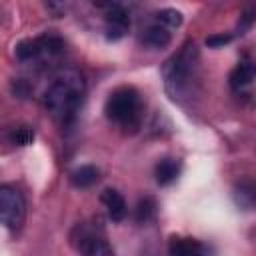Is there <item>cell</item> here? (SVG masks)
Here are the masks:
<instances>
[{"mask_svg":"<svg viewBox=\"0 0 256 256\" xmlns=\"http://www.w3.org/2000/svg\"><path fill=\"white\" fill-rule=\"evenodd\" d=\"M100 178V170L92 164H84L80 168H76L72 174H70V180L76 188H88L92 184H96Z\"/></svg>","mask_w":256,"mask_h":256,"instance_id":"4fadbf2b","label":"cell"},{"mask_svg":"<svg viewBox=\"0 0 256 256\" xmlns=\"http://www.w3.org/2000/svg\"><path fill=\"white\" fill-rule=\"evenodd\" d=\"M254 76H256V62H252L250 58H244L230 72V84L234 88H242V86H248L254 80Z\"/></svg>","mask_w":256,"mask_h":256,"instance_id":"30bf717a","label":"cell"},{"mask_svg":"<svg viewBox=\"0 0 256 256\" xmlns=\"http://www.w3.org/2000/svg\"><path fill=\"white\" fill-rule=\"evenodd\" d=\"M64 48V42L60 36L56 34H42L38 38H28V40H22L14 54L18 60L22 62H28V60H36L40 56H56L58 52H62Z\"/></svg>","mask_w":256,"mask_h":256,"instance_id":"277c9868","label":"cell"},{"mask_svg":"<svg viewBox=\"0 0 256 256\" xmlns=\"http://www.w3.org/2000/svg\"><path fill=\"white\" fill-rule=\"evenodd\" d=\"M156 214V204L152 198H142L138 202V208H136V220L138 222H148L152 220V216Z\"/></svg>","mask_w":256,"mask_h":256,"instance_id":"9a60e30c","label":"cell"},{"mask_svg":"<svg viewBox=\"0 0 256 256\" xmlns=\"http://www.w3.org/2000/svg\"><path fill=\"white\" fill-rule=\"evenodd\" d=\"M170 256H204V246L196 238L188 236H172L168 244Z\"/></svg>","mask_w":256,"mask_h":256,"instance_id":"ba28073f","label":"cell"},{"mask_svg":"<svg viewBox=\"0 0 256 256\" xmlns=\"http://www.w3.org/2000/svg\"><path fill=\"white\" fill-rule=\"evenodd\" d=\"M140 96L132 86H120L106 98L104 114L110 122L134 132L140 124Z\"/></svg>","mask_w":256,"mask_h":256,"instance_id":"7a4b0ae2","label":"cell"},{"mask_svg":"<svg viewBox=\"0 0 256 256\" xmlns=\"http://www.w3.org/2000/svg\"><path fill=\"white\" fill-rule=\"evenodd\" d=\"M234 204L242 210H256V180L242 178L232 188Z\"/></svg>","mask_w":256,"mask_h":256,"instance_id":"52a82bcc","label":"cell"},{"mask_svg":"<svg viewBox=\"0 0 256 256\" xmlns=\"http://www.w3.org/2000/svg\"><path fill=\"white\" fill-rule=\"evenodd\" d=\"M24 214H26L24 196L12 186H2L0 188V218H2V224L8 230H16L24 222Z\"/></svg>","mask_w":256,"mask_h":256,"instance_id":"5b68a950","label":"cell"},{"mask_svg":"<svg viewBox=\"0 0 256 256\" xmlns=\"http://www.w3.org/2000/svg\"><path fill=\"white\" fill-rule=\"evenodd\" d=\"M130 28V16L120 4H108L106 6V38L108 40H120L126 36Z\"/></svg>","mask_w":256,"mask_h":256,"instance_id":"8992f818","label":"cell"},{"mask_svg":"<svg viewBox=\"0 0 256 256\" xmlns=\"http://www.w3.org/2000/svg\"><path fill=\"white\" fill-rule=\"evenodd\" d=\"M156 18L160 20L162 26H172V28H176V26L182 24V14H180L178 10H174V8H164V10H160V12L156 14Z\"/></svg>","mask_w":256,"mask_h":256,"instance_id":"2e32d148","label":"cell"},{"mask_svg":"<svg viewBox=\"0 0 256 256\" xmlns=\"http://www.w3.org/2000/svg\"><path fill=\"white\" fill-rule=\"evenodd\" d=\"M232 38H234V34H212V36L206 38V46L218 48V46H224V44L232 42Z\"/></svg>","mask_w":256,"mask_h":256,"instance_id":"e0dca14e","label":"cell"},{"mask_svg":"<svg viewBox=\"0 0 256 256\" xmlns=\"http://www.w3.org/2000/svg\"><path fill=\"white\" fill-rule=\"evenodd\" d=\"M84 92H86V84L82 74L78 70H62L54 76V80L46 88L44 106L60 124H68L74 120L76 112L80 110Z\"/></svg>","mask_w":256,"mask_h":256,"instance_id":"6da1fadb","label":"cell"},{"mask_svg":"<svg viewBox=\"0 0 256 256\" xmlns=\"http://www.w3.org/2000/svg\"><path fill=\"white\" fill-rule=\"evenodd\" d=\"M254 20H256V12H252V10L244 12V14L240 16V22H238V34H244V32L252 26Z\"/></svg>","mask_w":256,"mask_h":256,"instance_id":"ac0fdd59","label":"cell"},{"mask_svg":"<svg viewBox=\"0 0 256 256\" xmlns=\"http://www.w3.org/2000/svg\"><path fill=\"white\" fill-rule=\"evenodd\" d=\"M100 200L108 212V216L114 220V222H120L124 216H126V202L122 198V194L114 188H106L102 194H100Z\"/></svg>","mask_w":256,"mask_h":256,"instance_id":"9c48e42d","label":"cell"},{"mask_svg":"<svg viewBox=\"0 0 256 256\" xmlns=\"http://www.w3.org/2000/svg\"><path fill=\"white\" fill-rule=\"evenodd\" d=\"M156 182L166 186L170 182H174L178 176H180V162L174 160V158H164L156 164Z\"/></svg>","mask_w":256,"mask_h":256,"instance_id":"7c38bea8","label":"cell"},{"mask_svg":"<svg viewBox=\"0 0 256 256\" xmlns=\"http://www.w3.org/2000/svg\"><path fill=\"white\" fill-rule=\"evenodd\" d=\"M142 40H144V44L150 46V48H164V46L170 44L172 36H170V32H168L166 26H162V24H152V26H148V28L144 30Z\"/></svg>","mask_w":256,"mask_h":256,"instance_id":"8fae6325","label":"cell"},{"mask_svg":"<svg viewBox=\"0 0 256 256\" xmlns=\"http://www.w3.org/2000/svg\"><path fill=\"white\" fill-rule=\"evenodd\" d=\"M196 68H198V52L194 44H186L176 56H172L166 62L164 80L172 98L182 96L190 88L192 80L196 78Z\"/></svg>","mask_w":256,"mask_h":256,"instance_id":"3957f363","label":"cell"},{"mask_svg":"<svg viewBox=\"0 0 256 256\" xmlns=\"http://www.w3.org/2000/svg\"><path fill=\"white\" fill-rule=\"evenodd\" d=\"M34 140V130L30 126H18L10 132V142L16 146H26Z\"/></svg>","mask_w":256,"mask_h":256,"instance_id":"5bb4252c","label":"cell"}]
</instances>
